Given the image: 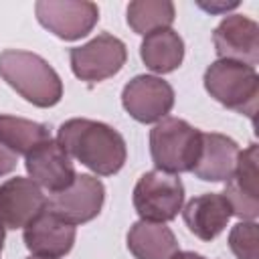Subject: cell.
Listing matches in <instances>:
<instances>
[{
    "instance_id": "cell-1",
    "label": "cell",
    "mask_w": 259,
    "mask_h": 259,
    "mask_svg": "<svg viewBox=\"0 0 259 259\" xmlns=\"http://www.w3.org/2000/svg\"><path fill=\"white\" fill-rule=\"evenodd\" d=\"M57 144L83 166L99 176L119 172L127 158L125 140L117 130L103 121L73 117L61 123Z\"/></svg>"
},
{
    "instance_id": "cell-2",
    "label": "cell",
    "mask_w": 259,
    "mask_h": 259,
    "mask_svg": "<svg viewBox=\"0 0 259 259\" xmlns=\"http://www.w3.org/2000/svg\"><path fill=\"white\" fill-rule=\"evenodd\" d=\"M0 77L28 103L53 107L63 97V81L38 55L8 49L0 53Z\"/></svg>"
},
{
    "instance_id": "cell-3",
    "label": "cell",
    "mask_w": 259,
    "mask_h": 259,
    "mask_svg": "<svg viewBox=\"0 0 259 259\" xmlns=\"http://www.w3.org/2000/svg\"><path fill=\"white\" fill-rule=\"evenodd\" d=\"M204 89L227 109L247 115L255 123L259 77L255 67L219 59L204 71Z\"/></svg>"
},
{
    "instance_id": "cell-4",
    "label": "cell",
    "mask_w": 259,
    "mask_h": 259,
    "mask_svg": "<svg viewBox=\"0 0 259 259\" xmlns=\"http://www.w3.org/2000/svg\"><path fill=\"white\" fill-rule=\"evenodd\" d=\"M202 132L180 117H164L150 130V152L158 170L190 172L196 164Z\"/></svg>"
},
{
    "instance_id": "cell-5",
    "label": "cell",
    "mask_w": 259,
    "mask_h": 259,
    "mask_svg": "<svg viewBox=\"0 0 259 259\" xmlns=\"http://www.w3.org/2000/svg\"><path fill=\"white\" fill-rule=\"evenodd\" d=\"M184 186L176 174L150 170L140 176L134 188V206L142 221L168 223L182 210Z\"/></svg>"
},
{
    "instance_id": "cell-6",
    "label": "cell",
    "mask_w": 259,
    "mask_h": 259,
    "mask_svg": "<svg viewBox=\"0 0 259 259\" xmlns=\"http://www.w3.org/2000/svg\"><path fill=\"white\" fill-rule=\"evenodd\" d=\"M69 59L77 79L87 83H99L119 73V69L125 65L127 51L117 36L101 32L93 40L71 49Z\"/></svg>"
},
{
    "instance_id": "cell-7",
    "label": "cell",
    "mask_w": 259,
    "mask_h": 259,
    "mask_svg": "<svg viewBox=\"0 0 259 259\" xmlns=\"http://www.w3.org/2000/svg\"><path fill=\"white\" fill-rule=\"evenodd\" d=\"M34 12L38 22L63 40L87 36L99 20V8L89 0H38Z\"/></svg>"
},
{
    "instance_id": "cell-8",
    "label": "cell",
    "mask_w": 259,
    "mask_h": 259,
    "mask_svg": "<svg viewBox=\"0 0 259 259\" xmlns=\"http://www.w3.org/2000/svg\"><path fill=\"white\" fill-rule=\"evenodd\" d=\"M105 188L99 178L91 174H77L75 182L47 198V208L69 225H83L93 221L103 206Z\"/></svg>"
},
{
    "instance_id": "cell-9",
    "label": "cell",
    "mask_w": 259,
    "mask_h": 259,
    "mask_svg": "<svg viewBox=\"0 0 259 259\" xmlns=\"http://www.w3.org/2000/svg\"><path fill=\"white\" fill-rule=\"evenodd\" d=\"M123 109L140 123L164 119L174 105V89L156 75H138L121 91Z\"/></svg>"
},
{
    "instance_id": "cell-10",
    "label": "cell",
    "mask_w": 259,
    "mask_h": 259,
    "mask_svg": "<svg viewBox=\"0 0 259 259\" xmlns=\"http://www.w3.org/2000/svg\"><path fill=\"white\" fill-rule=\"evenodd\" d=\"M219 59L255 67L259 61V26L243 14L225 16L212 32Z\"/></svg>"
},
{
    "instance_id": "cell-11",
    "label": "cell",
    "mask_w": 259,
    "mask_h": 259,
    "mask_svg": "<svg viewBox=\"0 0 259 259\" xmlns=\"http://www.w3.org/2000/svg\"><path fill=\"white\" fill-rule=\"evenodd\" d=\"M47 196L30 178H8L0 184V225L4 229L26 227L42 208Z\"/></svg>"
},
{
    "instance_id": "cell-12",
    "label": "cell",
    "mask_w": 259,
    "mask_h": 259,
    "mask_svg": "<svg viewBox=\"0 0 259 259\" xmlns=\"http://www.w3.org/2000/svg\"><path fill=\"white\" fill-rule=\"evenodd\" d=\"M75 227L59 219L47 206L24 227V245L34 257L59 259L73 249Z\"/></svg>"
},
{
    "instance_id": "cell-13",
    "label": "cell",
    "mask_w": 259,
    "mask_h": 259,
    "mask_svg": "<svg viewBox=\"0 0 259 259\" xmlns=\"http://www.w3.org/2000/svg\"><path fill=\"white\" fill-rule=\"evenodd\" d=\"M24 166H26L30 180L34 184L51 190L53 194L69 188L77 176L71 156L55 140H49V142L40 144L38 148H34L26 156Z\"/></svg>"
},
{
    "instance_id": "cell-14",
    "label": "cell",
    "mask_w": 259,
    "mask_h": 259,
    "mask_svg": "<svg viewBox=\"0 0 259 259\" xmlns=\"http://www.w3.org/2000/svg\"><path fill=\"white\" fill-rule=\"evenodd\" d=\"M257 144L239 152L237 168L227 180L223 196L231 204L235 217L243 221H255L259 214V186H257Z\"/></svg>"
},
{
    "instance_id": "cell-15",
    "label": "cell",
    "mask_w": 259,
    "mask_h": 259,
    "mask_svg": "<svg viewBox=\"0 0 259 259\" xmlns=\"http://www.w3.org/2000/svg\"><path fill=\"white\" fill-rule=\"evenodd\" d=\"M231 217H233L231 204L219 192H206L194 196L182 208V219L188 231L200 241L217 239L225 231Z\"/></svg>"
},
{
    "instance_id": "cell-16",
    "label": "cell",
    "mask_w": 259,
    "mask_h": 259,
    "mask_svg": "<svg viewBox=\"0 0 259 259\" xmlns=\"http://www.w3.org/2000/svg\"><path fill=\"white\" fill-rule=\"evenodd\" d=\"M239 146L235 140L223 134H202L200 152L196 164L192 166V174L206 182H223L229 180L237 168Z\"/></svg>"
},
{
    "instance_id": "cell-17",
    "label": "cell",
    "mask_w": 259,
    "mask_h": 259,
    "mask_svg": "<svg viewBox=\"0 0 259 259\" xmlns=\"http://www.w3.org/2000/svg\"><path fill=\"white\" fill-rule=\"evenodd\" d=\"M127 249L136 259H170L178 251V241L164 223L138 221L130 227Z\"/></svg>"
},
{
    "instance_id": "cell-18",
    "label": "cell",
    "mask_w": 259,
    "mask_h": 259,
    "mask_svg": "<svg viewBox=\"0 0 259 259\" xmlns=\"http://www.w3.org/2000/svg\"><path fill=\"white\" fill-rule=\"evenodd\" d=\"M140 57L144 65L154 73H172L182 65L184 40L172 28H162L144 36L140 45Z\"/></svg>"
},
{
    "instance_id": "cell-19",
    "label": "cell",
    "mask_w": 259,
    "mask_h": 259,
    "mask_svg": "<svg viewBox=\"0 0 259 259\" xmlns=\"http://www.w3.org/2000/svg\"><path fill=\"white\" fill-rule=\"evenodd\" d=\"M51 140V130L45 123L16 117V115H0V144H4L10 152L28 156L34 148Z\"/></svg>"
},
{
    "instance_id": "cell-20",
    "label": "cell",
    "mask_w": 259,
    "mask_h": 259,
    "mask_svg": "<svg viewBox=\"0 0 259 259\" xmlns=\"http://www.w3.org/2000/svg\"><path fill=\"white\" fill-rule=\"evenodd\" d=\"M174 4L170 0H134L127 4V24L138 34H150L170 28L174 22Z\"/></svg>"
},
{
    "instance_id": "cell-21",
    "label": "cell",
    "mask_w": 259,
    "mask_h": 259,
    "mask_svg": "<svg viewBox=\"0 0 259 259\" xmlns=\"http://www.w3.org/2000/svg\"><path fill=\"white\" fill-rule=\"evenodd\" d=\"M229 247L237 259H259L257 225L253 221L237 223L229 233Z\"/></svg>"
},
{
    "instance_id": "cell-22",
    "label": "cell",
    "mask_w": 259,
    "mask_h": 259,
    "mask_svg": "<svg viewBox=\"0 0 259 259\" xmlns=\"http://www.w3.org/2000/svg\"><path fill=\"white\" fill-rule=\"evenodd\" d=\"M18 164V156L14 152H10L4 144H0V176L10 174Z\"/></svg>"
},
{
    "instance_id": "cell-23",
    "label": "cell",
    "mask_w": 259,
    "mask_h": 259,
    "mask_svg": "<svg viewBox=\"0 0 259 259\" xmlns=\"http://www.w3.org/2000/svg\"><path fill=\"white\" fill-rule=\"evenodd\" d=\"M198 6L204 8V10H208V12H212V14H219V12H227V10H231V8H237L239 2H237V0H235V2H210V4L198 2Z\"/></svg>"
},
{
    "instance_id": "cell-24",
    "label": "cell",
    "mask_w": 259,
    "mask_h": 259,
    "mask_svg": "<svg viewBox=\"0 0 259 259\" xmlns=\"http://www.w3.org/2000/svg\"><path fill=\"white\" fill-rule=\"evenodd\" d=\"M170 259H206V257H202L198 253H192V251H176Z\"/></svg>"
},
{
    "instance_id": "cell-25",
    "label": "cell",
    "mask_w": 259,
    "mask_h": 259,
    "mask_svg": "<svg viewBox=\"0 0 259 259\" xmlns=\"http://www.w3.org/2000/svg\"><path fill=\"white\" fill-rule=\"evenodd\" d=\"M2 247H4V227L0 225V253H2Z\"/></svg>"
},
{
    "instance_id": "cell-26",
    "label": "cell",
    "mask_w": 259,
    "mask_h": 259,
    "mask_svg": "<svg viewBox=\"0 0 259 259\" xmlns=\"http://www.w3.org/2000/svg\"><path fill=\"white\" fill-rule=\"evenodd\" d=\"M28 259H47V257H34V255H32V257H28Z\"/></svg>"
}]
</instances>
